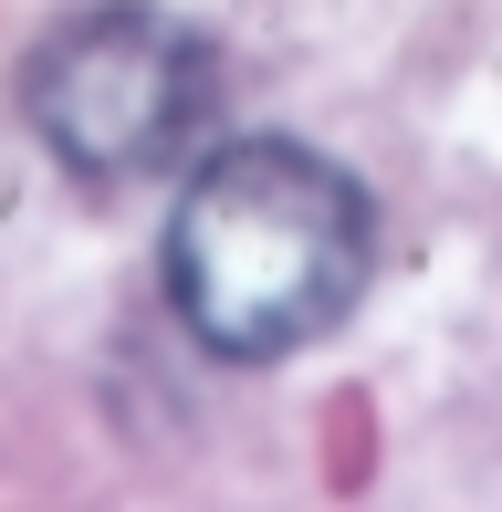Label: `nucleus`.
I'll return each instance as SVG.
<instances>
[{
	"instance_id": "f257e3e1",
	"label": "nucleus",
	"mask_w": 502,
	"mask_h": 512,
	"mask_svg": "<svg viewBox=\"0 0 502 512\" xmlns=\"http://www.w3.org/2000/svg\"><path fill=\"white\" fill-rule=\"evenodd\" d=\"M367 262H377L367 189L293 136H241L199 157L168 220V304L231 366H272L335 335L367 293Z\"/></svg>"
},
{
	"instance_id": "f03ea898",
	"label": "nucleus",
	"mask_w": 502,
	"mask_h": 512,
	"mask_svg": "<svg viewBox=\"0 0 502 512\" xmlns=\"http://www.w3.org/2000/svg\"><path fill=\"white\" fill-rule=\"evenodd\" d=\"M21 105H32V136L53 147L63 178L84 189H147L178 157L199 147L220 105L210 42L189 21L147 11V0H95V11H63L42 32L32 74H21Z\"/></svg>"
}]
</instances>
